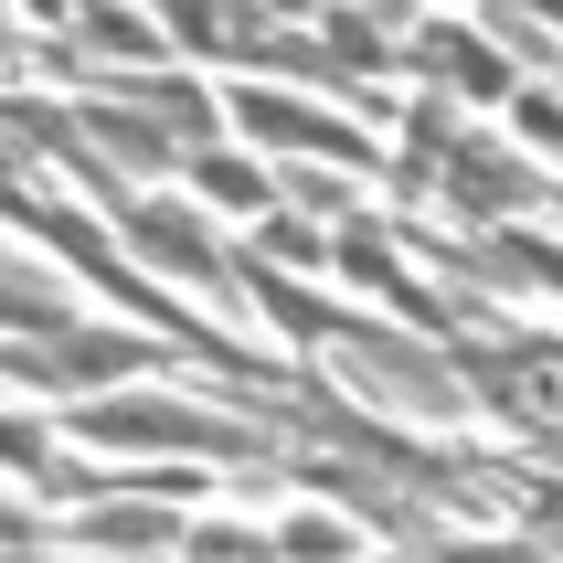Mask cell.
<instances>
[{"instance_id":"cell-3","label":"cell","mask_w":563,"mask_h":563,"mask_svg":"<svg viewBox=\"0 0 563 563\" xmlns=\"http://www.w3.org/2000/svg\"><path fill=\"white\" fill-rule=\"evenodd\" d=\"M223 128H234V139H255V150H298L309 170H319V159H341L351 181H373V170H383L373 139H362L351 118H330V107H309V96H255V86H245Z\"/></svg>"},{"instance_id":"cell-13","label":"cell","mask_w":563,"mask_h":563,"mask_svg":"<svg viewBox=\"0 0 563 563\" xmlns=\"http://www.w3.org/2000/svg\"><path fill=\"white\" fill-rule=\"evenodd\" d=\"M478 32H489V54H521L542 75H563V32H542V11H478Z\"/></svg>"},{"instance_id":"cell-11","label":"cell","mask_w":563,"mask_h":563,"mask_svg":"<svg viewBox=\"0 0 563 563\" xmlns=\"http://www.w3.org/2000/svg\"><path fill=\"white\" fill-rule=\"evenodd\" d=\"M319 54H330V75H383L394 64V32H383V11H330L319 22Z\"/></svg>"},{"instance_id":"cell-15","label":"cell","mask_w":563,"mask_h":563,"mask_svg":"<svg viewBox=\"0 0 563 563\" xmlns=\"http://www.w3.org/2000/svg\"><path fill=\"white\" fill-rule=\"evenodd\" d=\"M255 245L287 255V266H330V234H319V223H298V213H266V223H255Z\"/></svg>"},{"instance_id":"cell-16","label":"cell","mask_w":563,"mask_h":563,"mask_svg":"<svg viewBox=\"0 0 563 563\" xmlns=\"http://www.w3.org/2000/svg\"><path fill=\"white\" fill-rule=\"evenodd\" d=\"M32 54V43H22V32H11V11H0V75H11V64H22Z\"/></svg>"},{"instance_id":"cell-12","label":"cell","mask_w":563,"mask_h":563,"mask_svg":"<svg viewBox=\"0 0 563 563\" xmlns=\"http://www.w3.org/2000/svg\"><path fill=\"white\" fill-rule=\"evenodd\" d=\"M0 468H11V478H32V489H86V468H64V457H54V437H43L32 415H0Z\"/></svg>"},{"instance_id":"cell-2","label":"cell","mask_w":563,"mask_h":563,"mask_svg":"<svg viewBox=\"0 0 563 563\" xmlns=\"http://www.w3.org/2000/svg\"><path fill=\"white\" fill-rule=\"evenodd\" d=\"M75 437L86 446H181V457H223V468H266V437L234 426L213 405H159V394H107V405H75Z\"/></svg>"},{"instance_id":"cell-5","label":"cell","mask_w":563,"mask_h":563,"mask_svg":"<svg viewBox=\"0 0 563 563\" xmlns=\"http://www.w3.org/2000/svg\"><path fill=\"white\" fill-rule=\"evenodd\" d=\"M118 234H128V255H139V266H159L170 287H202L213 309H234V298H245V277L223 266V245L202 234V213H181V202H128Z\"/></svg>"},{"instance_id":"cell-8","label":"cell","mask_w":563,"mask_h":563,"mask_svg":"<svg viewBox=\"0 0 563 563\" xmlns=\"http://www.w3.org/2000/svg\"><path fill=\"white\" fill-rule=\"evenodd\" d=\"M181 181L202 191V202H213V213H277V170H266V159H245V150H191L181 159Z\"/></svg>"},{"instance_id":"cell-6","label":"cell","mask_w":563,"mask_h":563,"mask_svg":"<svg viewBox=\"0 0 563 563\" xmlns=\"http://www.w3.org/2000/svg\"><path fill=\"white\" fill-rule=\"evenodd\" d=\"M43 362H54V394H75V405H86L96 383L150 373L159 341H139V330H64V341H43Z\"/></svg>"},{"instance_id":"cell-7","label":"cell","mask_w":563,"mask_h":563,"mask_svg":"<svg viewBox=\"0 0 563 563\" xmlns=\"http://www.w3.org/2000/svg\"><path fill=\"white\" fill-rule=\"evenodd\" d=\"M64 542H86V553H170L181 521H170L159 500H96V510L64 521Z\"/></svg>"},{"instance_id":"cell-4","label":"cell","mask_w":563,"mask_h":563,"mask_svg":"<svg viewBox=\"0 0 563 563\" xmlns=\"http://www.w3.org/2000/svg\"><path fill=\"white\" fill-rule=\"evenodd\" d=\"M446 202L468 223H521V213H563V181L542 170V159H521V150H489V139H457L446 150Z\"/></svg>"},{"instance_id":"cell-17","label":"cell","mask_w":563,"mask_h":563,"mask_svg":"<svg viewBox=\"0 0 563 563\" xmlns=\"http://www.w3.org/2000/svg\"><path fill=\"white\" fill-rule=\"evenodd\" d=\"M553 150H563V139H553Z\"/></svg>"},{"instance_id":"cell-1","label":"cell","mask_w":563,"mask_h":563,"mask_svg":"<svg viewBox=\"0 0 563 563\" xmlns=\"http://www.w3.org/2000/svg\"><path fill=\"white\" fill-rule=\"evenodd\" d=\"M330 351H341L351 394H373L394 426H457V415H468V383H457V362H437L426 341L383 330V319H341V330H330Z\"/></svg>"},{"instance_id":"cell-9","label":"cell","mask_w":563,"mask_h":563,"mask_svg":"<svg viewBox=\"0 0 563 563\" xmlns=\"http://www.w3.org/2000/svg\"><path fill=\"white\" fill-rule=\"evenodd\" d=\"M405 54H415V64H437V75H457L468 96H510V64L489 54V32H478V22H426Z\"/></svg>"},{"instance_id":"cell-14","label":"cell","mask_w":563,"mask_h":563,"mask_svg":"<svg viewBox=\"0 0 563 563\" xmlns=\"http://www.w3.org/2000/svg\"><path fill=\"white\" fill-rule=\"evenodd\" d=\"M181 542H191L202 563H277L255 521H181Z\"/></svg>"},{"instance_id":"cell-10","label":"cell","mask_w":563,"mask_h":563,"mask_svg":"<svg viewBox=\"0 0 563 563\" xmlns=\"http://www.w3.org/2000/svg\"><path fill=\"white\" fill-rule=\"evenodd\" d=\"M266 553H277V563H351L362 532H351L341 510H287L277 532H266Z\"/></svg>"}]
</instances>
